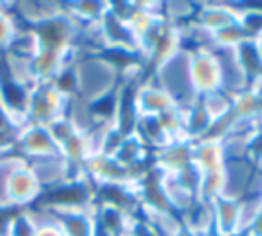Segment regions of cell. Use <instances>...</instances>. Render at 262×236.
Masks as SVG:
<instances>
[{"instance_id": "1", "label": "cell", "mask_w": 262, "mask_h": 236, "mask_svg": "<svg viewBox=\"0 0 262 236\" xmlns=\"http://www.w3.org/2000/svg\"><path fill=\"white\" fill-rule=\"evenodd\" d=\"M77 98L82 102H96L120 86V75L100 55H80L75 63Z\"/></svg>"}, {"instance_id": "2", "label": "cell", "mask_w": 262, "mask_h": 236, "mask_svg": "<svg viewBox=\"0 0 262 236\" xmlns=\"http://www.w3.org/2000/svg\"><path fill=\"white\" fill-rule=\"evenodd\" d=\"M188 78L198 98L221 90V66L215 49L202 47L188 51Z\"/></svg>"}, {"instance_id": "3", "label": "cell", "mask_w": 262, "mask_h": 236, "mask_svg": "<svg viewBox=\"0 0 262 236\" xmlns=\"http://www.w3.org/2000/svg\"><path fill=\"white\" fill-rule=\"evenodd\" d=\"M69 102L71 98L61 94L51 82L35 84L30 92V102H28V123L49 125L55 119L67 115Z\"/></svg>"}, {"instance_id": "4", "label": "cell", "mask_w": 262, "mask_h": 236, "mask_svg": "<svg viewBox=\"0 0 262 236\" xmlns=\"http://www.w3.org/2000/svg\"><path fill=\"white\" fill-rule=\"evenodd\" d=\"M8 201H10L14 211H22V209H30V205H35L37 199L41 197L43 187L37 182L35 174L32 172L28 160L20 162L14 170H12L10 178H8Z\"/></svg>"}, {"instance_id": "5", "label": "cell", "mask_w": 262, "mask_h": 236, "mask_svg": "<svg viewBox=\"0 0 262 236\" xmlns=\"http://www.w3.org/2000/svg\"><path fill=\"white\" fill-rule=\"evenodd\" d=\"M16 152L26 158V160H37V158H49V156H59V147L51 139L49 131L45 125H35V123H26L14 143Z\"/></svg>"}, {"instance_id": "6", "label": "cell", "mask_w": 262, "mask_h": 236, "mask_svg": "<svg viewBox=\"0 0 262 236\" xmlns=\"http://www.w3.org/2000/svg\"><path fill=\"white\" fill-rule=\"evenodd\" d=\"M190 164H194V140H168L163 149L153 152V166L166 176H172Z\"/></svg>"}, {"instance_id": "7", "label": "cell", "mask_w": 262, "mask_h": 236, "mask_svg": "<svg viewBox=\"0 0 262 236\" xmlns=\"http://www.w3.org/2000/svg\"><path fill=\"white\" fill-rule=\"evenodd\" d=\"M135 106L139 115H161L172 109L176 102L163 86L155 82L153 76H149L135 88Z\"/></svg>"}, {"instance_id": "8", "label": "cell", "mask_w": 262, "mask_h": 236, "mask_svg": "<svg viewBox=\"0 0 262 236\" xmlns=\"http://www.w3.org/2000/svg\"><path fill=\"white\" fill-rule=\"evenodd\" d=\"M213 232L217 236H233L245 232L241 221V199L223 195L211 201Z\"/></svg>"}, {"instance_id": "9", "label": "cell", "mask_w": 262, "mask_h": 236, "mask_svg": "<svg viewBox=\"0 0 262 236\" xmlns=\"http://www.w3.org/2000/svg\"><path fill=\"white\" fill-rule=\"evenodd\" d=\"M239 20L237 10L231 6V2H200L196 10V21L202 30L211 33L223 30L225 26H231Z\"/></svg>"}, {"instance_id": "10", "label": "cell", "mask_w": 262, "mask_h": 236, "mask_svg": "<svg viewBox=\"0 0 262 236\" xmlns=\"http://www.w3.org/2000/svg\"><path fill=\"white\" fill-rule=\"evenodd\" d=\"M100 32H102V37H104V45H106V47L139 51L137 35L133 33L131 26L127 21L116 18L112 12H106L104 18L100 20ZM106 47H104V49H106Z\"/></svg>"}, {"instance_id": "11", "label": "cell", "mask_w": 262, "mask_h": 236, "mask_svg": "<svg viewBox=\"0 0 262 236\" xmlns=\"http://www.w3.org/2000/svg\"><path fill=\"white\" fill-rule=\"evenodd\" d=\"M194 166L202 172L221 170L225 166L223 143L217 140H194Z\"/></svg>"}, {"instance_id": "12", "label": "cell", "mask_w": 262, "mask_h": 236, "mask_svg": "<svg viewBox=\"0 0 262 236\" xmlns=\"http://www.w3.org/2000/svg\"><path fill=\"white\" fill-rule=\"evenodd\" d=\"M180 223L188 228H192L194 232L200 236L208 234L213 230V215H211V203L202 201V199H194V203L190 205L186 211L178 215Z\"/></svg>"}, {"instance_id": "13", "label": "cell", "mask_w": 262, "mask_h": 236, "mask_svg": "<svg viewBox=\"0 0 262 236\" xmlns=\"http://www.w3.org/2000/svg\"><path fill=\"white\" fill-rule=\"evenodd\" d=\"M133 135L141 140L151 152L163 149L164 145L168 143V137L164 135L161 121H159L157 115H139L137 123H135V129H133Z\"/></svg>"}, {"instance_id": "14", "label": "cell", "mask_w": 262, "mask_h": 236, "mask_svg": "<svg viewBox=\"0 0 262 236\" xmlns=\"http://www.w3.org/2000/svg\"><path fill=\"white\" fill-rule=\"evenodd\" d=\"M235 61L239 64L241 73L247 78V84H251L252 80L262 76V57L256 49L254 39H245L239 47L233 51Z\"/></svg>"}, {"instance_id": "15", "label": "cell", "mask_w": 262, "mask_h": 236, "mask_svg": "<svg viewBox=\"0 0 262 236\" xmlns=\"http://www.w3.org/2000/svg\"><path fill=\"white\" fill-rule=\"evenodd\" d=\"M67 14L80 26L98 23L104 14L108 12V2L100 0H77V2H65Z\"/></svg>"}, {"instance_id": "16", "label": "cell", "mask_w": 262, "mask_h": 236, "mask_svg": "<svg viewBox=\"0 0 262 236\" xmlns=\"http://www.w3.org/2000/svg\"><path fill=\"white\" fill-rule=\"evenodd\" d=\"M184 109V137L188 140H200L208 133L211 125V117L208 111L202 107L200 100H196L192 106L182 107Z\"/></svg>"}, {"instance_id": "17", "label": "cell", "mask_w": 262, "mask_h": 236, "mask_svg": "<svg viewBox=\"0 0 262 236\" xmlns=\"http://www.w3.org/2000/svg\"><path fill=\"white\" fill-rule=\"evenodd\" d=\"M231 113L243 123L258 121V98L249 86L231 96Z\"/></svg>"}, {"instance_id": "18", "label": "cell", "mask_w": 262, "mask_h": 236, "mask_svg": "<svg viewBox=\"0 0 262 236\" xmlns=\"http://www.w3.org/2000/svg\"><path fill=\"white\" fill-rule=\"evenodd\" d=\"M225 190H227V178H225L223 168L213 172H204L202 182H200V190H198V199L211 203L217 197H223Z\"/></svg>"}, {"instance_id": "19", "label": "cell", "mask_w": 262, "mask_h": 236, "mask_svg": "<svg viewBox=\"0 0 262 236\" xmlns=\"http://www.w3.org/2000/svg\"><path fill=\"white\" fill-rule=\"evenodd\" d=\"M249 39L243 28L239 26V21L231 23V26H225L223 30L211 33V47L213 49H221V51H235L241 43Z\"/></svg>"}, {"instance_id": "20", "label": "cell", "mask_w": 262, "mask_h": 236, "mask_svg": "<svg viewBox=\"0 0 262 236\" xmlns=\"http://www.w3.org/2000/svg\"><path fill=\"white\" fill-rule=\"evenodd\" d=\"M202 107L208 111V115L211 117V121L217 117H223L231 111V94H227L225 90H215L209 92L204 96L198 98Z\"/></svg>"}, {"instance_id": "21", "label": "cell", "mask_w": 262, "mask_h": 236, "mask_svg": "<svg viewBox=\"0 0 262 236\" xmlns=\"http://www.w3.org/2000/svg\"><path fill=\"white\" fill-rule=\"evenodd\" d=\"M161 121L164 135L168 137V140L176 139H186L184 137V109L180 106H174L172 109L164 111L161 115H157Z\"/></svg>"}, {"instance_id": "22", "label": "cell", "mask_w": 262, "mask_h": 236, "mask_svg": "<svg viewBox=\"0 0 262 236\" xmlns=\"http://www.w3.org/2000/svg\"><path fill=\"white\" fill-rule=\"evenodd\" d=\"M33 221H35V232L33 236H67L61 223L57 221V217L49 211L41 209H32Z\"/></svg>"}, {"instance_id": "23", "label": "cell", "mask_w": 262, "mask_h": 236, "mask_svg": "<svg viewBox=\"0 0 262 236\" xmlns=\"http://www.w3.org/2000/svg\"><path fill=\"white\" fill-rule=\"evenodd\" d=\"M35 232V221H33L32 209L14 211L8 223L6 236H33Z\"/></svg>"}, {"instance_id": "24", "label": "cell", "mask_w": 262, "mask_h": 236, "mask_svg": "<svg viewBox=\"0 0 262 236\" xmlns=\"http://www.w3.org/2000/svg\"><path fill=\"white\" fill-rule=\"evenodd\" d=\"M164 176H166V174H164ZM170 178H172V182H174L180 190H184V192H188L190 195L198 197V190H200V182H202V172L198 170L194 164H190V166L182 168L180 172L172 174Z\"/></svg>"}, {"instance_id": "25", "label": "cell", "mask_w": 262, "mask_h": 236, "mask_svg": "<svg viewBox=\"0 0 262 236\" xmlns=\"http://www.w3.org/2000/svg\"><path fill=\"white\" fill-rule=\"evenodd\" d=\"M45 127H47L49 135H51V139L55 140V145H57L59 149H61V147H63L67 140L75 135V133H78V129L75 127V123L67 117V115L55 119V121H51V123H49V125H45Z\"/></svg>"}, {"instance_id": "26", "label": "cell", "mask_w": 262, "mask_h": 236, "mask_svg": "<svg viewBox=\"0 0 262 236\" xmlns=\"http://www.w3.org/2000/svg\"><path fill=\"white\" fill-rule=\"evenodd\" d=\"M247 147H249V158H251V162L254 166H258L262 162V121L260 119L256 121L254 131H252Z\"/></svg>"}, {"instance_id": "27", "label": "cell", "mask_w": 262, "mask_h": 236, "mask_svg": "<svg viewBox=\"0 0 262 236\" xmlns=\"http://www.w3.org/2000/svg\"><path fill=\"white\" fill-rule=\"evenodd\" d=\"M247 236H262V207L258 209V213L252 217V221L249 223L247 230H245Z\"/></svg>"}, {"instance_id": "28", "label": "cell", "mask_w": 262, "mask_h": 236, "mask_svg": "<svg viewBox=\"0 0 262 236\" xmlns=\"http://www.w3.org/2000/svg\"><path fill=\"white\" fill-rule=\"evenodd\" d=\"M170 236H200V234H198V232H194L192 228H188V226H184L182 223H180V226H178V228H176Z\"/></svg>"}, {"instance_id": "29", "label": "cell", "mask_w": 262, "mask_h": 236, "mask_svg": "<svg viewBox=\"0 0 262 236\" xmlns=\"http://www.w3.org/2000/svg\"><path fill=\"white\" fill-rule=\"evenodd\" d=\"M254 43H256V49H258V53H260V57H262V33L254 39Z\"/></svg>"}, {"instance_id": "30", "label": "cell", "mask_w": 262, "mask_h": 236, "mask_svg": "<svg viewBox=\"0 0 262 236\" xmlns=\"http://www.w3.org/2000/svg\"><path fill=\"white\" fill-rule=\"evenodd\" d=\"M256 168H258V170H262V162H260V164H258V166H256Z\"/></svg>"}]
</instances>
